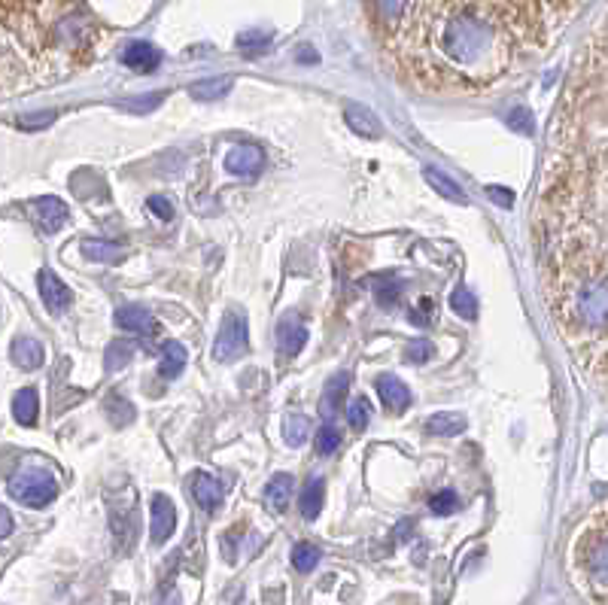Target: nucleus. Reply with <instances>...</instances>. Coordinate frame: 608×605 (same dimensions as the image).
<instances>
[{
    "label": "nucleus",
    "instance_id": "obj_37",
    "mask_svg": "<svg viewBox=\"0 0 608 605\" xmlns=\"http://www.w3.org/2000/svg\"><path fill=\"white\" fill-rule=\"evenodd\" d=\"M435 353V347H432V341H426V338H417V341H411L408 344V350H405V359L408 362H414V365H423L429 356Z\"/></svg>",
    "mask_w": 608,
    "mask_h": 605
},
{
    "label": "nucleus",
    "instance_id": "obj_38",
    "mask_svg": "<svg viewBox=\"0 0 608 605\" xmlns=\"http://www.w3.org/2000/svg\"><path fill=\"white\" fill-rule=\"evenodd\" d=\"M408 4H411V0H374L377 13L384 16V19H399V16H405Z\"/></svg>",
    "mask_w": 608,
    "mask_h": 605
},
{
    "label": "nucleus",
    "instance_id": "obj_20",
    "mask_svg": "<svg viewBox=\"0 0 608 605\" xmlns=\"http://www.w3.org/2000/svg\"><path fill=\"white\" fill-rule=\"evenodd\" d=\"M292 487H295V478H292V475H286V472L274 475V478L268 481V487H265V499H268V505H271L274 511H283V508L289 505Z\"/></svg>",
    "mask_w": 608,
    "mask_h": 605
},
{
    "label": "nucleus",
    "instance_id": "obj_44",
    "mask_svg": "<svg viewBox=\"0 0 608 605\" xmlns=\"http://www.w3.org/2000/svg\"><path fill=\"white\" fill-rule=\"evenodd\" d=\"M0 523H4V526H0V533H4V539H7L13 533V514L7 508H0Z\"/></svg>",
    "mask_w": 608,
    "mask_h": 605
},
{
    "label": "nucleus",
    "instance_id": "obj_7",
    "mask_svg": "<svg viewBox=\"0 0 608 605\" xmlns=\"http://www.w3.org/2000/svg\"><path fill=\"white\" fill-rule=\"evenodd\" d=\"M262 165H265V153L253 143H241L225 156V168L238 177H256L262 171Z\"/></svg>",
    "mask_w": 608,
    "mask_h": 605
},
{
    "label": "nucleus",
    "instance_id": "obj_15",
    "mask_svg": "<svg viewBox=\"0 0 608 605\" xmlns=\"http://www.w3.org/2000/svg\"><path fill=\"white\" fill-rule=\"evenodd\" d=\"M323 496H326L323 478H311L308 484H304V490L298 496V511H301L304 520H314L323 511Z\"/></svg>",
    "mask_w": 608,
    "mask_h": 605
},
{
    "label": "nucleus",
    "instance_id": "obj_22",
    "mask_svg": "<svg viewBox=\"0 0 608 605\" xmlns=\"http://www.w3.org/2000/svg\"><path fill=\"white\" fill-rule=\"evenodd\" d=\"M13 414L22 426H34L37 423V414H40V396L37 390H22L16 393L13 399Z\"/></svg>",
    "mask_w": 608,
    "mask_h": 605
},
{
    "label": "nucleus",
    "instance_id": "obj_29",
    "mask_svg": "<svg viewBox=\"0 0 608 605\" xmlns=\"http://www.w3.org/2000/svg\"><path fill=\"white\" fill-rule=\"evenodd\" d=\"M165 101V95H143V98H128V101H119L116 107L122 113H152V110H159Z\"/></svg>",
    "mask_w": 608,
    "mask_h": 605
},
{
    "label": "nucleus",
    "instance_id": "obj_40",
    "mask_svg": "<svg viewBox=\"0 0 608 605\" xmlns=\"http://www.w3.org/2000/svg\"><path fill=\"white\" fill-rule=\"evenodd\" d=\"M146 207H149L152 213H156L159 219H174V204H171L165 195H149Z\"/></svg>",
    "mask_w": 608,
    "mask_h": 605
},
{
    "label": "nucleus",
    "instance_id": "obj_26",
    "mask_svg": "<svg viewBox=\"0 0 608 605\" xmlns=\"http://www.w3.org/2000/svg\"><path fill=\"white\" fill-rule=\"evenodd\" d=\"M450 308H453V314H460L463 320H475L478 317V298L466 286H460V289L450 292Z\"/></svg>",
    "mask_w": 608,
    "mask_h": 605
},
{
    "label": "nucleus",
    "instance_id": "obj_18",
    "mask_svg": "<svg viewBox=\"0 0 608 605\" xmlns=\"http://www.w3.org/2000/svg\"><path fill=\"white\" fill-rule=\"evenodd\" d=\"M347 387H350V377H347L344 371L332 377L329 387H326V393H323V402H320V414H323V417H335V414H338V408H341V402H344V396H347Z\"/></svg>",
    "mask_w": 608,
    "mask_h": 605
},
{
    "label": "nucleus",
    "instance_id": "obj_35",
    "mask_svg": "<svg viewBox=\"0 0 608 605\" xmlns=\"http://www.w3.org/2000/svg\"><path fill=\"white\" fill-rule=\"evenodd\" d=\"M55 122V113L52 110H40V113H28V116H19V128L22 131H40V128H46V125H52Z\"/></svg>",
    "mask_w": 608,
    "mask_h": 605
},
{
    "label": "nucleus",
    "instance_id": "obj_13",
    "mask_svg": "<svg viewBox=\"0 0 608 605\" xmlns=\"http://www.w3.org/2000/svg\"><path fill=\"white\" fill-rule=\"evenodd\" d=\"M344 119H347V125H350L353 134L368 137V140H377V137H380V122H377V116H374L368 107L350 104L347 113H344Z\"/></svg>",
    "mask_w": 608,
    "mask_h": 605
},
{
    "label": "nucleus",
    "instance_id": "obj_41",
    "mask_svg": "<svg viewBox=\"0 0 608 605\" xmlns=\"http://www.w3.org/2000/svg\"><path fill=\"white\" fill-rule=\"evenodd\" d=\"M131 417H134V411L128 408L125 399H119V411H116V399H110V420H113V423L125 426V423H131Z\"/></svg>",
    "mask_w": 608,
    "mask_h": 605
},
{
    "label": "nucleus",
    "instance_id": "obj_12",
    "mask_svg": "<svg viewBox=\"0 0 608 605\" xmlns=\"http://www.w3.org/2000/svg\"><path fill=\"white\" fill-rule=\"evenodd\" d=\"M116 326L122 332H131V335H152L156 332V317H152L146 308L128 305V308L116 311Z\"/></svg>",
    "mask_w": 608,
    "mask_h": 605
},
{
    "label": "nucleus",
    "instance_id": "obj_39",
    "mask_svg": "<svg viewBox=\"0 0 608 605\" xmlns=\"http://www.w3.org/2000/svg\"><path fill=\"white\" fill-rule=\"evenodd\" d=\"M128 359H131V347H125V344H113V347L107 350V368H110V371L125 368Z\"/></svg>",
    "mask_w": 608,
    "mask_h": 605
},
{
    "label": "nucleus",
    "instance_id": "obj_8",
    "mask_svg": "<svg viewBox=\"0 0 608 605\" xmlns=\"http://www.w3.org/2000/svg\"><path fill=\"white\" fill-rule=\"evenodd\" d=\"M584 569H587V578L596 587L608 590V536L587 545V551H584Z\"/></svg>",
    "mask_w": 608,
    "mask_h": 605
},
{
    "label": "nucleus",
    "instance_id": "obj_17",
    "mask_svg": "<svg viewBox=\"0 0 608 605\" xmlns=\"http://www.w3.org/2000/svg\"><path fill=\"white\" fill-rule=\"evenodd\" d=\"M423 177H426V183L438 192V195H444L447 201H453V204H463V207H469V195L460 189V186H456L450 177H444L441 171H435V168H426L423 171Z\"/></svg>",
    "mask_w": 608,
    "mask_h": 605
},
{
    "label": "nucleus",
    "instance_id": "obj_42",
    "mask_svg": "<svg viewBox=\"0 0 608 605\" xmlns=\"http://www.w3.org/2000/svg\"><path fill=\"white\" fill-rule=\"evenodd\" d=\"M487 195L499 204V207H511L514 204V192H508V189H502V186H487Z\"/></svg>",
    "mask_w": 608,
    "mask_h": 605
},
{
    "label": "nucleus",
    "instance_id": "obj_43",
    "mask_svg": "<svg viewBox=\"0 0 608 605\" xmlns=\"http://www.w3.org/2000/svg\"><path fill=\"white\" fill-rule=\"evenodd\" d=\"M295 58H298V64H317V61H320V55H317L314 46H298Z\"/></svg>",
    "mask_w": 608,
    "mask_h": 605
},
{
    "label": "nucleus",
    "instance_id": "obj_24",
    "mask_svg": "<svg viewBox=\"0 0 608 605\" xmlns=\"http://www.w3.org/2000/svg\"><path fill=\"white\" fill-rule=\"evenodd\" d=\"M232 86H235L232 77H213V80L195 83V86L189 89V95H192L195 101H216V98L228 95V89H232Z\"/></svg>",
    "mask_w": 608,
    "mask_h": 605
},
{
    "label": "nucleus",
    "instance_id": "obj_21",
    "mask_svg": "<svg viewBox=\"0 0 608 605\" xmlns=\"http://www.w3.org/2000/svg\"><path fill=\"white\" fill-rule=\"evenodd\" d=\"M463 429H466V417H463V414H453V411H441V414H432V417L426 420V432L444 435V438L460 435Z\"/></svg>",
    "mask_w": 608,
    "mask_h": 605
},
{
    "label": "nucleus",
    "instance_id": "obj_34",
    "mask_svg": "<svg viewBox=\"0 0 608 605\" xmlns=\"http://www.w3.org/2000/svg\"><path fill=\"white\" fill-rule=\"evenodd\" d=\"M429 508L435 511V514H453L456 508H460V496H456L453 490H441V493H435L432 499H429Z\"/></svg>",
    "mask_w": 608,
    "mask_h": 605
},
{
    "label": "nucleus",
    "instance_id": "obj_11",
    "mask_svg": "<svg viewBox=\"0 0 608 605\" xmlns=\"http://www.w3.org/2000/svg\"><path fill=\"white\" fill-rule=\"evenodd\" d=\"M377 396H380V402H384L396 414H402L411 405V390L399 381V377H393V374H384L377 381Z\"/></svg>",
    "mask_w": 608,
    "mask_h": 605
},
{
    "label": "nucleus",
    "instance_id": "obj_16",
    "mask_svg": "<svg viewBox=\"0 0 608 605\" xmlns=\"http://www.w3.org/2000/svg\"><path fill=\"white\" fill-rule=\"evenodd\" d=\"M304 341H308V329L295 320H283L280 323V332H277V344H280V353L283 356H298Z\"/></svg>",
    "mask_w": 608,
    "mask_h": 605
},
{
    "label": "nucleus",
    "instance_id": "obj_9",
    "mask_svg": "<svg viewBox=\"0 0 608 605\" xmlns=\"http://www.w3.org/2000/svg\"><path fill=\"white\" fill-rule=\"evenodd\" d=\"M37 283H40V295H43V305L52 311V314H61V311H67L70 308V289L52 274V271H40V277H37Z\"/></svg>",
    "mask_w": 608,
    "mask_h": 605
},
{
    "label": "nucleus",
    "instance_id": "obj_4",
    "mask_svg": "<svg viewBox=\"0 0 608 605\" xmlns=\"http://www.w3.org/2000/svg\"><path fill=\"white\" fill-rule=\"evenodd\" d=\"M244 350H247V317L238 314V311H228L222 317V326H219V335H216V344H213V356L219 362H232Z\"/></svg>",
    "mask_w": 608,
    "mask_h": 605
},
{
    "label": "nucleus",
    "instance_id": "obj_36",
    "mask_svg": "<svg viewBox=\"0 0 608 605\" xmlns=\"http://www.w3.org/2000/svg\"><path fill=\"white\" fill-rule=\"evenodd\" d=\"M347 420H350L353 429H365L368 420H371V408H368V402H365V399H353L350 408H347Z\"/></svg>",
    "mask_w": 608,
    "mask_h": 605
},
{
    "label": "nucleus",
    "instance_id": "obj_5",
    "mask_svg": "<svg viewBox=\"0 0 608 605\" xmlns=\"http://www.w3.org/2000/svg\"><path fill=\"white\" fill-rule=\"evenodd\" d=\"M152 520H149V536L156 545H165L174 536V526H177V508L168 496H152Z\"/></svg>",
    "mask_w": 608,
    "mask_h": 605
},
{
    "label": "nucleus",
    "instance_id": "obj_28",
    "mask_svg": "<svg viewBox=\"0 0 608 605\" xmlns=\"http://www.w3.org/2000/svg\"><path fill=\"white\" fill-rule=\"evenodd\" d=\"M317 563H320V548H314L311 542L295 545V551H292V566H295L298 572H311Z\"/></svg>",
    "mask_w": 608,
    "mask_h": 605
},
{
    "label": "nucleus",
    "instance_id": "obj_3",
    "mask_svg": "<svg viewBox=\"0 0 608 605\" xmlns=\"http://www.w3.org/2000/svg\"><path fill=\"white\" fill-rule=\"evenodd\" d=\"M10 496L31 505V508H46L58 496V484L49 472L31 469V472H19L10 481Z\"/></svg>",
    "mask_w": 608,
    "mask_h": 605
},
{
    "label": "nucleus",
    "instance_id": "obj_32",
    "mask_svg": "<svg viewBox=\"0 0 608 605\" xmlns=\"http://www.w3.org/2000/svg\"><path fill=\"white\" fill-rule=\"evenodd\" d=\"M508 128H511V131H517V134H523V137H529L532 131H536V119H532V113H529V110L517 107V110H511V113H508Z\"/></svg>",
    "mask_w": 608,
    "mask_h": 605
},
{
    "label": "nucleus",
    "instance_id": "obj_33",
    "mask_svg": "<svg viewBox=\"0 0 608 605\" xmlns=\"http://www.w3.org/2000/svg\"><path fill=\"white\" fill-rule=\"evenodd\" d=\"M374 295H377V305H380V308H393L396 301H399V295H402V283H396V280L377 283V286H374Z\"/></svg>",
    "mask_w": 608,
    "mask_h": 605
},
{
    "label": "nucleus",
    "instance_id": "obj_2",
    "mask_svg": "<svg viewBox=\"0 0 608 605\" xmlns=\"http://www.w3.org/2000/svg\"><path fill=\"white\" fill-rule=\"evenodd\" d=\"M572 317L581 329L599 332L608 326V283H584L572 295Z\"/></svg>",
    "mask_w": 608,
    "mask_h": 605
},
{
    "label": "nucleus",
    "instance_id": "obj_19",
    "mask_svg": "<svg viewBox=\"0 0 608 605\" xmlns=\"http://www.w3.org/2000/svg\"><path fill=\"white\" fill-rule=\"evenodd\" d=\"M186 368V347L180 341H165L162 347V362H159V374L174 381V377Z\"/></svg>",
    "mask_w": 608,
    "mask_h": 605
},
{
    "label": "nucleus",
    "instance_id": "obj_30",
    "mask_svg": "<svg viewBox=\"0 0 608 605\" xmlns=\"http://www.w3.org/2000/svg\"><path fill=\"white\" fill-rule=\"evenodd\" d=\"M268 46H271V34H265V31H247V34L238 37V49H241L244 55H259V52H265Z\"/></svg>",
    "mask_w": 608,
    "mask_h": 605
},
{
    "label": "nucleus",
    "instance_id": "obj_27",
    "mask_svg": "<svg viewBox=\"0 0 608 605\" xmlns=\"http://www.w3.org/2000/svg\"><path fill=\"white\" fill-rule=\"evenodd\" d=\"M308 432H311V420L301 417V414H289L286 417V429H283V438L289 447H301L308 441Z\"/></svg>",
    "mask_w": 608,
    "mask_h": 605
},
{
    "label": "nucleus",
    "instance_id": "obj_10",
    "mask_svg": "<svg viewBox=\"0 0 608 605\" xmlns=\"http://www.w3.org/2000/svg\"><path fill=\"white\" fill-rule=\"evenodd\" d=\"M159 61H162L159 49L152 46V43H146V40H134L122 52V64H128L137 73H152V70L159 67Z\"/></svg>",
    "mask_w": 608,
    "mask_h": 605
},
{
    "label": "nucleus",
    "instance_id": "obj_1",
    "mask_svg": "<svg viewBox=\"0 0 608 605\" xmlns=\"http://www.w3.org/2000/svg\"><path fill=\"white\" fill-rule=\"evenodd\" d=\"M496 34L490 28L487 19L475 16V13H460V16H450L441 25L438 34V46L450 61H460V64H475L487 55V49L493 46Z\"/></svg>",
    "mask_w": 608,
    "mask_h": 605
},
{
    "label": "nucleus",
    "instance_id": "obj_25",
    "mask_svg": "<svg viewBox=\"0 0 608 605\" xmlns=\"http://www.w3.org/2000/svg\"><path fill=\"white\" fill-rule=\"evenodd\" d=\"M80 250H83L86 259H92V262H107V265L125 259V250L116 247V244H107V241H83Z\"/></svg>",
    "mask_w": 608,
    "mask_h": 605
},
{
    "label": "nucleus",
    "instance_id": "obj_45",
    "mask_svg": "<svg viewBox=\"0 0 608 605\" xmlns=\"http://www.w3.org/2000/svg\"><path fill=\"white\" fill-rule=\"evenodd\" d=\"M426 308H432V301H429V298H423V311H426ZM408 320H411L414 326H426V314L411 311V314H408Z\"/></svg>",
    "mask_w": 608,
    "mask_h": 605
},
{
    "label": "nucleus",
    "instance_id": "obj_31",
    "mask_svg": "<svg viewBox=\"0 0 608 605\" xmlns=\"http://www.w3.org/2000/svg\"><path fill=\"white\" fill-rule=\"evenodd\" d=\"M314 444H317V453H320V457H332V453L341 447V432H338L335 426H323V429L317 432Z\"/></svg>",
    "mask_w": 608,
    "mask_h": 605
},
{
    "label": "nucleus",
    "instance_id": "obj_23",
    "mask_svg": "<svg viewBox=\"0 0 608 605\" xmlns=\"http://www.w3.org/2000/svg\"><path fill=\"white\" fill-rule=\"evenodd\" d=\"M43 347H40V341H34V338H16V344H13V359H16V365H22V368H40L43 365Z\"/></svg>",
    "mask_w": 608,
    "mask_h": 605
},
{
    "label": "nucleus",
    "instance_id": "obj_6",
    "mask_svg": "<svg viewBox=\"0 0 608 605\" xmlns=\"http://www.w3.org/2000/svg\"><path fill=\"white\" fill-rule=\"evenodd\" d=\"M31 216H34V222L40 225V229L46 232V235H55V232H61L64 229V222H67V207H64V201H58V198H52V195H46V198H34L31 204Z\"/></svg>",
    "mask_w": 608,
    "mask_h": 605
},
{
    "label": "nucleus",
    "instance_id": "obj_14",
    "mask_svg": "<svg viewBox=\"0 0 608 605\" xmlns=\"http://www.w3.org/2000/svg\"><path fill=\"white\" fill-rule=\"evenodd\" d=\"M192 496H195V502H198L204 511H216L219 502H222V487H219L216 478L198 472V475H192Z\"/></svg>",
    "mask_w": 608,
    "mask_h": 605
}]
</instances>
